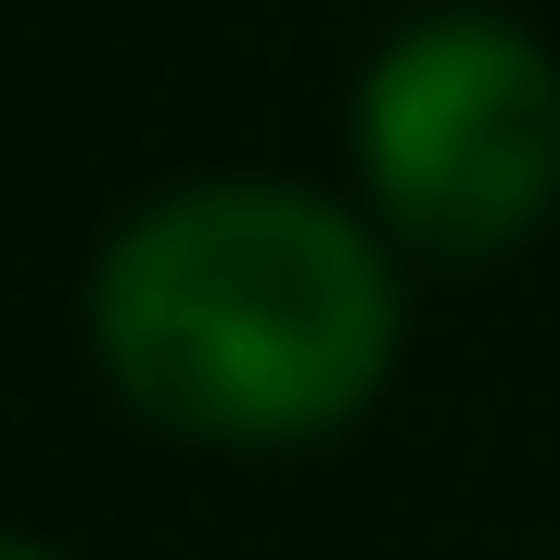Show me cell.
I'll use <instances>...</instances> for the list:
<instances>
[{"mask_svg":"<svg viewBox=\"0 0 560 560\" xmlns=\"http://www.w3.org/2000/svg\"><path fill=\"white\" fill-rule=\"evenodd\" d=\"M357 166L420 255H510L560 205V65L497 13H433L357 90Z\"/></svg>","mask_w":560,"mask_h":560,"instance_id":"cell-2","label":"cell"},{"mask_svg":"<svg viewBox=\"0 0 560 560\" xmlns=\"http://www.w3.org/2000/svg\"><path fill=\"white\" fill-rule=\"evenodd\" d=\"M90 357L191 446H306L383 395L395 268L293 178H191L103 243Z\"/></svg>","mask_w":560,"mask_h":560,"instance_id":"cell-1","label":"cell"},{"mask_svg":"<svg viewBox=\"0 0 560 560\" xmlns=\"http://www.w3.org/2000/svg\"><path fill=\"white\" fill-rule=\"evenodd\" d=\"M0 560H65V548H38V535H0Z\"/></svg>","mask_w":560,"mask_h":560,"instance_id":"cell-3","label":"cell"}]
</instances>
